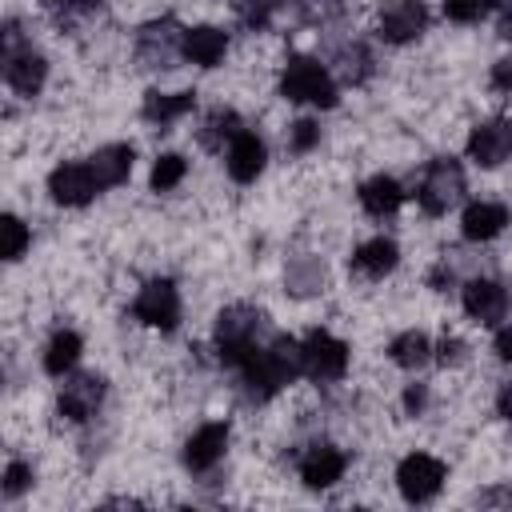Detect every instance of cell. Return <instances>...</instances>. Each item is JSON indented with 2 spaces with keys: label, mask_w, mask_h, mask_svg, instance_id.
Listing matches in <instances>:
<instances>
[{
  "label": "cell",
  "mask_w": 512,
  "mask_h": 512,
  "mask_svg": "<svg viewBox=\"0 0 512 512\" xmlns=\"http://www.w3.org/2000/svg\"><path fill=\"white\" fill-rule=\"evenodd\" d=\"M280 92L296 104H320V108H332L336 104V84L328 76L324 64L308 60V56H296L288 60L284 68V80H280Z\"/></svg>",
  "instance_id": "obj_1"
},
{
  "label": "cell",
  "mask_w": 512,
  "mask_h": 512,
  "mask_svg": "<svg viewBox=\"0 0 512 512\" xmlns=\"http://www.w3.org/2000/svg\"><path fill=\"white\" fill-rule=\"evenodd\" d=\"M460 192H464V172H460V164L452 156H444V160H432L424 168V180L416 188V200H420V208L428 216H444L460 200Z\"/></svg>",
  "instance_id": "obj_2"
},
{
  "label": "cell",
  "mask_w": 512,
  "mask_h": 512,
  "mask_svg": "<svg viewBox=\"0 0 512 512\" xmlns=\"http://www.w3.org/2000/svg\"><path fill=\"white\" fill-rule=\"evenodd\" d=\"M300 348H304V372L312 380H340L348 372V344L336 340L332 332L316 328V332H308V340Z\"/></svg>",
  "instance_id": "obj_3"
},
{
  "label": "cell",
  "mask_w": 512,
  "mask_h": 512,
  "mask_svg": "<svg viewBox=\"0 0 512 512\" xmlns=\"http://www.w3.org/2000/svg\"><path fill=\"white\" fill-rule=\"evenodd\" d=\"M444 476H448L444 464H440L436 456H428V452H412V456H404L400 468H396V484H400L404 500H412V504L432 500V496L440 492Z\"/></svg>",
  "instance_id": "obj_4"
},
{
  "label": "cell",
  "mask_w": 512,
  "mask_h": 512,
  "mask_svg": "<svg viewBox=\"0 0 512 512\" xmlns=\"http://www.w3.org/2000/svg\"><path fill=\"white\" fill-rule=\"evenodd\" d=\"M132 312H136V320H144V324L168 332V328H176V320H180V292H176L168 280H148V284L140 288Z\"/></svg>",
  "instance_id": "obj_5"
},
{
  "label": "cell",
  "mask_w": 512,
  "mask_h": 512,
  "mask_svg": "<svg viewBox=\"0 0 512 512\" xmlns=\"http://www.w3.org/2000/svg\"><path fill=\"white\" fill-rule=\"evenodd\" d=\"M48 192H52L56 204L80 208V204H88V200L100 192V184H96V176H92V164H72V160H68V164H56V168H52Z\"/></svg>",
  "instance_id": "obj_6"
},
{
  "label": "cell",
  "mask_w": 512,
  "mask_h": 512,
  "mask_svg": "<svg viewBox=\"0 0 512 512\" xmlns=\"http://www.w3.org/2000/svg\"><path fill=\"white\" fill-rule=\"evenodd\" d=\"M428 28V8L424 0H388L380 8V36L388 44H408Z\"/></svg>",
  "instance_id": "obj_7"
},
{
  "label": "cell",
  "mask_w": 512,
  "mask_h": 512,
  "mask_svg": "<svg viewBox=\"0 0 512 512\" xmlns=\"http://www.w3.org/2000/svg\"><path fill=\"white\" fill-rule=\"evenodd\" d=\"M468 156L480 168H496L512 156V120H488L480 128H472L468 136Z\"/></svg>",
  "instance_id": "obj_8"
},
{
  "label": "cell",
  "mask_w": 512,
  "mask_h": 512,
  "mask_svg": "<svg viewBox=\"0 0 512 512\" xmlns=\"http://www.w3.org/2000/svg\"><path fill=\"white\" fill-rule=\"evenodd\" d=\"M100 400H104V380L96 372H80V376L64 380V388H60V416L80 424V420L96 416Z\"/></svg>",
  "instance_id": "obj_9"
},
{
  "label": "cell",
  "mask_w": 512,
  "mask_h": 512,
  "mask_svg": "<svg viewBox=\"0 0 512 512\" xmlns=\"http://www.w3.org/2000/svg\"><path fill=\"white\" fill-rule=\"evenodd\" d=\"M180 44H184V32H176L172 20H160V24H148V28L140 32L136 56H140V64H148V68H164L168 60L184 56Z\"/></svg>",
  "instance_id": "obj_10"
},
{
  "label": "cell",
  "mask_w": 512,
  "mask_h": 512,
  "mask_svg": "<svg viewBox=\"0 0 512 512\" xmlns=\"http://www.w3.org/2000/svg\"><path fill=\"white\" fill-rule=\"evenodd\" d=\"M224 448H228V424H220V420L200 424V428L188 436V444H184V464H188L192 472H208L212 464L224 460Z\"/></svg>",
  "instance_id": "obj_11"
},
{
  "label": "cell",
  "mask_w": 512,
  "mask_h": 512,
  "mask_svg": "<svg viewBox=\"0 0 512 512\" xmlns=\"http://www.w3.org/2000/svg\"><path fill=\"white\" fill-rule=\"evenodd\" d=\"M464 312L480 324H500L508 312V292L496 280H468L464 284Z\"/></svg>",
  "instance_id": "obj_12"
},
{
  "label": "cell",
  "mask_w": 512,
  "mask_h": 512,
  "mask_svg": "<svg viewBox=\"0 0 512 512\" xmlns=\"http://www.w3.org/2000/svg\"><path fill=\"white\" fill-rule=\"evenodd\" d=\"M344 468H348V460H344V452L332 448V444H312V448L300 456V480H304L308 488H328V484H336V480L344 476Z\"/></svg>",
  "instance_id": "obj_13"
},
{
  "label": "cell",
  "mask_w": 512,
  "mask_h": 512,
  "mask_svg": "<svg viewBox=\"0 0 512 512\" xmlns=\"http://www.w3.org/2000/svg\"><path fill=\"white\" fill-rule=\"evenodd\" d=\"M44 76H48V64L44 56H36L32 48L28 52H8L4 60V80L16 96H36L44 88Z\"/></svg>",
  "instance_id": "obj_14"
},
{
  "label": "cell",
  "mask_w": 512,
  "mask_h": 512,
  "mask_svg": "<svg viewBox=\"0 0 512 512\" xmlns=\"http://www.w3.org/2000/svg\"><path fill=\"white\" fill-rule=\"evenodd\" d=\"M264 156L268 152H264V140L256 132H236L232 144H228V176L240 180V184L256 180L260 168H264Z\"/></svg>",
  "instance_id": "obj_15"
},
{
  "label": "cell",
  "mask_w": 512,
  "mask_h": 512,
  "mask_svg": "<svg viewBox=\"0 0 512 512\" xmlns=\"http://www.w3.org/2000/svg\"><path fill=\"white\" fill-rule=\"evenodd\" d=\"M224 48H228V36H224L220 28H208V24H200V28H188V32H184V44H180L184 60H192V64H200V68H212V64H220Z\"/></svg>",
  "instance_id": "obj_16"
},
{
  "label": "cell",
  "mask_w": 512,
  "mask_h": 512,
  "mask_svg": "<svg viewBox=\"0 0 512 512\" xmlns=\"http://www.w3.org/2000/svg\"><path fill=\"white\" fill-rule=\"evenodd\" d=\"M88 164H92V176H96L100 188H116L132 172V148L128 144H104V148L92 152Z\"/></svg>",
  "instance_id": "obj_17"
},
{
  "label": "cell",
  "mask_w": 512,
  "mask_h": 512,
  "mask_svg": "<svg viewBox=\"0 0 512 512\" xmlns=\"http://www.w3.org/2000/svg\"><path fill=\"white\" fill-rule=\"evenodd\" d=\"M504 224H508V208L504 204H496V200H476V204H468V212H464V240H492V236H500L504 232Z\"/></svg>",
  "instance_id": "obj_18"
},
{
  "label": "cell",
  "mask_w": 512,
  "mask_h": 512,
  "mask_svg": "<svg viewBox=\"0 0 512 512\" xmlns=\"http://www.w3.org/2000/svg\"><path fill=\"white\" fill-rule=\"evenodd\" d=\"M192 104H196L192 92H148L144 96V120L168 128L172 120H180L184 112H192Z\"/></svg>",
  "instance_id": "obj_19"
},
{
  "label": "cell",
  "mask_w": 512,
  "mask_h": 512,
  "mask_svg": "<svg viewBox=\"0 0 512 512\" xmlns=\"http://www.w3.org/2000/svg\"><path fill=\"white\" fill-rule=\"evenodd\" d=\"M404 200V188L392 180V176H372L364 188H360V204L368 216H392Z\"/></svg>",
  "instance_id": "obj_20"
},
{
  "label": "cell",
  "mask_w": 512,
  "mask_h": 512,
  "mask_svg": "<svg viewBox=\"0 0 512 512\" xmlns=\"http://www.w3.org/2000/svg\"><path fill=\"white\" fill-rule=\"evenodd\" d=\"M396 260H400L396 244H392V240H384V236H372L368 244H360V248H356L352 268H356V272H364V276H384V272H392V268H396Z\"/></svg>",
  "instance_id": "obj_21"
},
{
  "label": "cell",
  "mask_w": 512,
  "mask_h": 512,
  "mask_svg": "<svg viewBox=\"0 0 512 512\" xmlns=\"http://www.w3.org/2000/svg\"><path fill=\"white\" fill-rule=\"evenodd\" d=\"M388 356H392V364H400V368H420V364L432 360V340H428L424 332L408 328V332H400V336L388 344Z\"/></svg>",
  "instance_id": "obj_22"
},
{
  "label": "cell",
  "mask_w": 512,
  "mask_h": 512,
  "mask_svg": "<svg viewBox=\"0 0 512 512\" xmlns=\"http://www.w3.org/2000/svg\"><path fill=\"white\" fill-rule=\"evenodd\" d=\"M76 360H80V336L76 332H56L48 352H44V372L48 376H64V372H72Z\"/></svg>",
  "instance_id": "obj_23"
},
{
  "label": "cell",
  "mask_w": 512,
  "mask_h": 512,
  "mask_svg": "<svg viewBox=\"0 0 512 512\" xmlns=\"http://www.w3.org/2000/svg\"><path fill=\"white\" fill-rule=\"evenodd\" d=\"M236 132H240L236 112H232V108H216V112L208 116V124L200 128V144H204V148H224V140L232 144Z\"/></svg>",
  "instance_id": "obj_24"
},
{
  "label": "cell",
  "mask_w": 512,
  "mask_h": 512,
  "mask_svg": "<svg viewBox=\"0 0 512 512\" xmlns=\"http://www.w3.org/2000/svg\"><path fill=\"white\" fill-rule=\"evenodd\" d=\"M184 172H188L184 156H176V152H164V156L152 164V188H156V192H172V188L184 180Z\"/></svg>",
  "instance_id": "obj_25"
},
{
  "label": "cell",
  "mask_w": 512,
  "mask_h": 512,
  "mask_svg": "<svg viewBox=\"0 0 512 512\" xmlns=\"http://www.w3.org/2000/svg\"><path fill=\"white\" fill-rule=\"evenodd\" d=\"M0 232H4V260H20L24 248H28V228L20 216H4L0 220Z\"/></svg>",
  "instance_id": "obj_26"
},
{
  "label": "cell",
  "mask_w": 512,
  "mask_h": 512,
  "mask_svg": "<svg viewBox=\"0 0 512 512\" xmlns=\"http://www.w3.org/2000/svg\"><path fill=\"white\" fill-rule=\"evenodd\" d=\"M316 144H320V124H316V120H296V124L288 128V148H292L296 156L312 152Z\"/></svg>",
  "instance_id": "obj_27"
},
{
  "label": "cell",
  "mask_w": 512,
  "mask_h": 512,
  "mask_svg": "<svg viewBox=\"0 0 512 512\" xmlns=\"http://www.w3.org/2000/svg\"><path fill=\"white\" fill-rule=\"evenodd\" d=\"M492 4L488 0H444V16L456 24H476Z\"/></svg>",
  "instance_id": "obj_28"
},
{
  "label": "cell",
  "mask_w": 512,
  "mask_h": 512,
  "mask_svg": "<svg viewBox=\"0 0 512 512\" xmlns=\"http://www.w3.org/2000/svg\"><path fill=\"white\" fill-rule=\"evenodd\" d=\"M92 12H100V0H56V20H60V24L88 20Z\"/></svg>",
  "instance_id": "obj_29"
},
{
  "label": "cell",
  "mask_w": 512,
  "mask_h": 512,
  "mask_svg": "<svg viewBox=\"0 0 512 512\" xmlns=\"http://www.w3.org/2000/svg\"><path fill=\"white\" fill-rule=\"evenodd\" d=\"M28 484H32V468H28L24 460H12V464L4 468V496L12 500V496H20Z\"/></svg>",
  "instance_id": "obj_30"
},
{
  "label": "cell",
  "mask_w": 512,
  "mask_h": 512,
  "mask_svg": "<svg viewBox=\"0 0 512 512\" xmlns=\"http://www.w3.org/2000/svg\"><path fill=\"white\" fill-rule=\"evenodd\" d=\"M424 404H428V388L424 384H408L404 388V408L408 412H424Z\"/></svg>",
  "instance_id": "obj_31"
},
{
  "label": "cell",
  "mask_w": 512,
  "mask_h": 512,
  "mask_svg": "<svg viewBox=\"0 0 512 512\" xmlns=\"http://www.w3.org/2000/svg\"><path fill=\"white\" fill-rule=\"evenodd\" d=\"M436 352H440V360H444V364H456V360H460V352H464V344H460L456 336H444Z\"/></svg>",
  "instance_id": "obj_32"
},
{
  "label": "cell",
  "mask_w": 512,
  "mask_h": 512,
  "mask_svg": "<svg viewBox=\"0 0 512 512\" xmlns=\"http://www.w3.org/2000/svg\"><path fill=\"white\" fill-rule=\"evenodd\" d=\"M492 88H496V92L512 88V60H500V64L492 68Z\"/></svg>",
  "instance_id": "obj_33"
},
{
  "label": "cell",
  "mask_w": 512,
  "mask_h": 512,
  "mask_svg": "<svg viewBox=\"0 0 512 512\" xmlns=\"http://www.w3.org/2000/svg\"><path fill=\"white\" fill-rule=\"evenodd\" d=\"M496 356H500V360H512V324H504V328L496 332Z\"/></svg>",
  "instance_id": "obj_34"
},
{
  "label": "cell",
  "mask_w": 512,
  "mask_h": 512,
  "mask_svg": "<svg viewBox=\"0 0 512 512\" xmlns=\"http://www.w3.org/2000/svg\"><path fill=\"white\" fill-rule=\"evenodd\" d=\"M496 408H500V416H508V420H512V380L500 388V396H496Z\"/></svg>",
  "instance_id": "obj_35"
}]
</instances>
